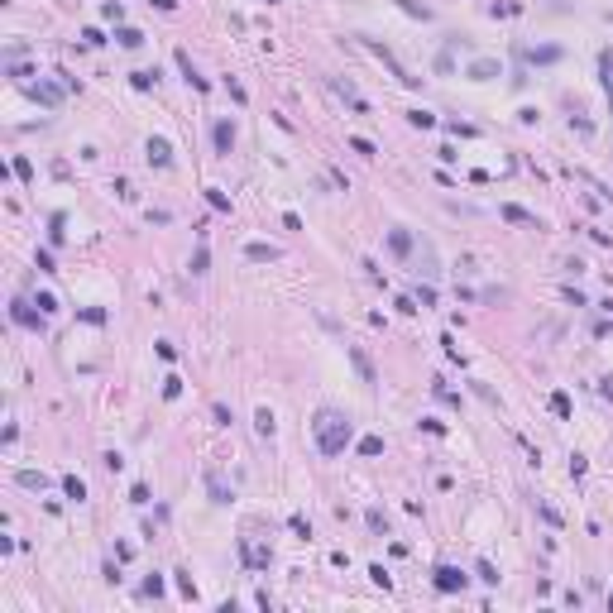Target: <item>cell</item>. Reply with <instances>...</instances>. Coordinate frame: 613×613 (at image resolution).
<instances>
[{"mask_svg":"<svg viewBox=\"0 0 613 613\" xmlns=\"http://www.w3.org/2000/svg\"><path fill=\"white\" fill-rule=\"evenodd\" d=\"M311 426H316V446H321V455H340L345 441H350V417H340V412H331V407H321Z\"/></svg>","mask_w":613,"mask_h":613,"instance_id":"1","label":"cell"},{"mask_svg":"<svg viewBox=\"0 0 613 613\" xmlns=\"http://www.w3.org/2000/svg\"><path fill=\"white\" fill-rule=\"evenodd\" d=\"M216 144L230 149V144H235V130H230V125H216Z\"/></svg>","mask_w":613,"mask_h":613,"instance_id":"3","label":"cell"},{"mask_svg":"<svg viewBox=\"0 0 613 613\" xmlns=\"http://www.w3.org/2000/svg\"><path fill=\"white\" fill-rule=\"evenodd\" d=\"M460 585H465V575H460V570H450V565H441V570H436V589H446V594H450V589H460Z\"/></svg>","mask_w":613,"mask_h":613,"instance_id":"2","label":"cell"}]
</instances>
